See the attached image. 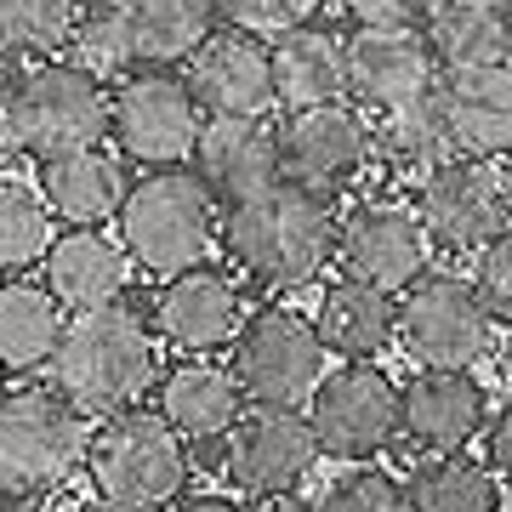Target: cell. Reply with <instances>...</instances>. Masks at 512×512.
I'll list each match as a JSON object with an SVG mask.
<instances>
[{"instance_id":"obj_26","label":"cell","mask_w":512,"mask_h":512,"mask_svg":"<svg viewBox=\"0 0 512 512\" xmlns=\"http://www.w3.org/2000/svg\"><path fill=\"white\" fill-rule=\"evenodd\" d=\"M313 336L319 348L336 353L342 365H370L393 348V296L370 291L359 279H336L319 291L313 308Z\"/></svg>"},{"instance_id":"obj_34","label":"cell","mask_w":512,"mask_h":512,"mask_svg":"<svg viewBox=\"0 0 512 512\" xmlns=\"http://www.w3.org/2000/svg\"><path fill=\"white\" fill-rule=\"evenodd\" d=\"M330 0H217V18L239 35L274 40L279 29H296V23H313Z\"/></svg>"},{"instance_id":"obj_30","label":"cell","mask_w":512,"mask_h":512,"mask_svg":"<svg viewBox=\"0 0 512 512\" xmlns=\"http://www.w3.org/2000/svg\"><path fill=\"white\" fill-rule=\"evenodd\" d=\"M63 336V308L35 279L0 285V370H40Z\"/></svg>"},{"instance_id":"obj_1","label":"cell","mask_w":512,"mask_h":512,"mask_svg":"<svg viewBox=\"0 0 512 512\" xmlns=\"http://www.w3.org/2000/svg\"><path fill=\"white\" fill-rule=\"evenodd\" d=\"M217 239L251 285L296 291L336 262V211L325 194L279 177L268 194L228 205V217L217 222Z\"/></svg>"},{"instance_id":"obj_9","label":"cell","mask_w":512,"mask_h":512,"mask_svg":"<svg viewBox=\"0 0 512 512\" xmlns=\"http://www.w3.org/2000/svg\"><path fill=\"white\" fill-rule=\"evenodd\" d=\"M330 353L313 336V319L296 308H256L234 336V382L256 404H296L308 399L319 376H325Z\"/></svg>"},{"instance_id":"obj_22","label":"cell","mask_w":512,"mask_h":512,"mask_svg":"<svg viewBox=\"0 0 512 512\" xmlns=\"http://www.w3.org/2000/svg\"><path fill=\"white\" fill-rule=\"evenodd\" d=\"M126 279H131V256L120 251V239L97 234V228L52 234V245L40 256V285L57 296L63 313L109 308V302H120Z\"/></svg>"},{"instance_id":"obj_23","label":"cell","mask_w":512,"mask_h":512,"mask_svg":"<svg viewBox=\"0 0 512 512\" xmlns=\"http://www.w3.org/2000/svg\"><path fill=\"white\" fill-rule=\"evenodd\" d=\"M40 200L52 211L57 222H69V228H97V222H109L126 200V171L114 160L109 148H74V154H57V160H40Z\"/></svg>"},{"instance_id":"obj_27","label":"cell","mask_w":512,"mask_h":512,"mask_svg":"<svg viewBox=\"0 0 512 512\" xmlns=\"http://www.w3.org/2000/svg\"><path fill=\"white\" fill-rule=\"evenodd\" d=\"M450 143H444V126L433 114V97L421 103H399V109H382L370 120V165L393 177V183L421 188L439 165H450Z\"/></svg>"},{"instance_id":"obj_20","label":"cell","mask_w":512,"mask_h":512,"mask_svg":"<svg viewBox=\"0 0 512 512\" xmlns=\"http://www.w3.org/2000/svg\"><path fill=\"white\" fill-rule=\"evenodd\" d=\"M268 74H274V103L285 114L342 103L348 97V35L325 23H296L268 40Z\"/></svg>"},{"instance_id":"obj_8","label":"cell","mask_w":512,"mask_h":512,"mask_svg":"<svg viewBox=\"0 0 512 512\" xmlns=\"http://www.w3.org/2000/svg\"><path fill=\"white\" fill-rule=\"evenodd\" d=\"M308 427L319 456L365 467L399 439V382L376 365H342L308 393Z\"/></svg>"},{"instance_id":"obj_39","label":"cell","mask_w":512,"mask_h":512,"mask_svg":"<svg viewBox=\"0 0 512 512\" xmlns=\"http://www.w3.org/2000/svg\"><path fill=\"white\" fill-rule=\"evenodd\" d=\"M23 154L18 143V114H12V86H0V171Z\"/></svg>"},{"instance_id":"obj_32","label":"cell","mask_w":512,"mask_h":512,"mask_svg":"<svg viewBox=\"0 0 512 512\" xmlns=\"http://www.w3.org/2000/svg\"><path fill=\"white\" fill-rule=\"evenodd\" d=\"M52 222L57 217L46 211L35 183L0 171V274H18V268L40 262L52 245Z\"/></svg>"},{"instance_id":"obj_31","label":"cell","mask_w":512,"mask_h":512,"mask_svg":"<svg viewBox=\"0 0 512 512\" xmlns=\"http://www.w3.org/2000/svg\"><path fill=\"white\" fill-rule=\"evenodd\" d=\"M80 0H0V63H46L63 52Z\"/></svg>"},{"instance_id":"obj_10","label":"cell","mask_w":512,"mask_h":512,"mask_svg":"<svg viewBox=\"0 0 512 512\" xmlns=\"http://www.w3.org/2000/svg\"><path fill=\"white\" fill-rule=\"evenodd\" d=\"M416 222L433 251L478 256L501 228H512L507 177L490 160H450L439 165L416 194Z\"/></svg>"},{"instance_id":"obj_33","label":"cell","mask_w":512,"mask_h":512,"mask_svg":"<svg viewBox=\"0 0 512 512\" xmlns=\"http://www.w3.org/2000/svg\"><path fill=\"white\" fill-rule=\"evenodd\" d=\"M74 69H86L92 80H114V74L131 69V40L126 23L114 12V0H80L69 23V40H63Z\"/></svg>"},{"instance_id":"obj_29","label":"cell","mask_w":512,"mask_h":512,"mask_svg":"<svg viewBox=\"0 0 512 512\" xmlns=\"http://www.w3.org/2000/svg\"><path fill=\"white\" fill-rule=\"evenodd\" d=\"M404 501H410V512H501V478L467 450H444V456H421L410 467Z\"/></svg>"},{"instance_id":"obj_6","label":"cell","mask_w":512,"mask_h":512,"mask_svg":"<svg viewBox=\"0 0 512 512\" xmlns=\"http://www.w3.org/2000/svg\"><path fill=\"white\" fill-rule=\"evenodd\" d=\"M393 342L427 370H467L495 348V319L473 279L421 274L393 296Z\"/></svg>"},{"instance_id":"obj_18","label":"cell","mask_w":512,"mask_h":512,"mask_svg":"<svg viewBox=\"0 0 512 512\" xmlns=\"http://www.w3.org/2000/svg\"><path fill=\"white\" fill-rule=\"evenodd\" d=\"M239 325H245V296L211 262L160 279V291H154V330L177 353L205 359V353H217V348H234Z\"/></svg>"},{"instance_id":"obj_42","label":"cell","mask_w":512,"mask_h":512,"mask_svg":"<svg viewBox=\"0 0 512 512\" xmlns=\"http://www.w3.org/2000/svg\"><path fill=\"white\" fill-rule=\"evenodd\" d=\"M74 512H137V507H120V501H109V495H92V501H80Z\"/></svg>"},{"instance_id":"obj_35","label":"cell","mask_w":512,"mask_h":512,"mask_svg":"<svg viewBox=\"0 0 512 512\" xmlns=\"http://www.w3.org/2000/svg\"><path fill=\"white\" fill-rule=\"evenodd\" d=\"M319 512H410V501H404V484L387 478L382 467H353L325 490Z\"/></svg>"},{"instance_id":"obj_43","label":"cell","mask_w":512,"mask_h":512,"mask_svg":"<svg viewBox=\"0 0 512 512\" xmlns=\"http://www.w3.org/2000/svg\"><path fill=\"white\" fill-rule=\"evenodd\" d=\"M501 177H507V205H512V160L501 165Z\"/></svg>"},{"instance_id":"obj_4","label":"cell","mask_w":512,"mask_h":512,"mask_svg":"<svg viewBox=\"0 0 512 512\" xmlns=\"http://www.w3.org/2000/svg\"><path fill=\"white\" fill-rule=\"evenodd\" d=\"M92 416L74 410L57 387H23L0 399V490L52 495L86 467Z\"/></svg>"},{"instance_id":"obj_25","label":"cell","mask_w":512,"mask_h":512,"mask_svg":"<svg viewBox=\"0 0 512 512\" xmlns=\"http://www.w3.org/2000/svg\"><path fill=\"white\" fill-rule=\"evenodd\" d=\"M416 29L427 35L439 69H461V63H512L507 0H421Z\"/></svg>"},{"instance_id":"obj_21","label":"cell","mask_w":512,"mask_h":512,"mask_svg":"<svg viewBox=\"0 0 512 512\" xmlns=\"http://www.w3.org/2000/svg\"><path fill=\"white\" fill-rule=\"evenodd\" d=\"M194 160H200V183L211 200H256L279 183V137L268 120H200L194 137Z\"/></svg>"},{"instance_id":"obj_41","label":"cell","mask_w":512,"mask_h":512,"mask_svg":"<svg viewBox=\"0 0 512 512\" xmlns=\"http://www.w3.org/2000/svg\"><path fill=\"white\" fill-rule=\"evenodd\" d=\"M262 512H319V507H313V501H296V495H274Z\"/></svg>"},{"instance_id":"obj_12","label":"cell","mask_w":512,"mask_h":512,"mask_svg":"<svg viewBox=\"0 0 512 512\" xmlns=\"http://www.w3.org/2000/svg\"><path fill=\"white\" fill-rule=\"evenodd\" d=\"M274 137H279V177L313 188V194L359 183L370 165V120L353 109L348 97L285 114L274 126Z\"/></svg>"},{"instance_id":"obj_36","label":"cell","mask_w":512,"mask_h":512,"mask_svg":"<svg viewBox=\"0 0 512 512\" xmlns=\"http://www.w3.org/2000/svg\"><path fill=\"white\" fill-rule=\"evenodd\" d=\"M473 291H478V302L490 308V319H507L512 325V228H501V234L473 256Z\"/></svg>"},{"instance_id":"obj_7","label":"cell","mask_w":512,"mask_h":512,"mask_svg":"<svg viewBox=\"0 0 512 512\" xmlns=\"http://www.w3.org/2000/svg\"><path fill=\"white\" fill-rule=\"evenodd\" d=\"M12 114H18V143L35 160H57L74 148H97L109 137V92L103 80L74 69L69 57L29 63L12 86Z\"/></svg>"},{"instance_id":"obj_38","label":"cell","mask_w":512,"mask_h":512,"mask_svg":"<svg viewBox=\"0 0 512 512\" xmlns=\"http://www.w3.org/2000/svg\"><path fill=\"white\" fill-rule=\"evenodd\" d=\"M484 467L501 478V490H512V399L501 410H490V427H484Z\"/></svg>"},{"instance_id":"obj_15","label":"cell","mask_w":512,"mask_h":512,"mask_svg":"<svg viewBox=\"0 0 512 512\" xmlns=\"http://www.w3.org/2000/svg\"><path fill=\"white\" fill-rule=\"evenodd\" d=\"M427 234H421L416 211L404 205H359L336 222V262L342 279H359L370 291L399 296L427 274Z\"/></svg>"},{"instance_id":"obj_40","label":"cell","mask_w":512,"mask_h":512,"mask_svg":"<svg viewBox=\"0 0 512 512\" xmlns=\"http://www.w3.org/2000/svg\"><path fill=\"white\" fill-rule=\"evenodd\" d=\"M171 512H239V501H228V495H194V501H177Z\"/></svg>"},{"instance_id":"obj_3","label":"cell","mask_w":512,"mask_h":512,"mask_svg":"<svg viewBox=\"0 0 512 512\" xmlns=\"http://www.w3.org/2000/svg\"><path fill=\"white\" fill-rule=\"evenodd\" d=\"M217 200L200 177L188 171H148L143 183L126 188V200L114 211V228H120V251L148 268V274H183V268H200L211 245H217Z\"/></svg>"},{"instance_id":"obj_2","label":"cell","mask_w":512,"mask_h":512,"mask_svg":"<svg viewBox=\"0 0 512 512\" xmlns=\"http://www.w3.org/2000/svg\"><path fill=\"white\" fill-rule=\"evenodd\" d=\"M46 365H52L57 393L74 410L109 416V410H126L154 382V330L126 302L86 308L74 319H63V336H57Z\"/></svg>"},{"instance_id":"obj_24","label":"cell","mask_w":512,"mask_h":512,"mask_svg":"<svg viewBox=\"0 0 512 512\" xmlns=\"http://www.w3.org/2000/svg\"><path fill=\"white\" fill-rule=\"evenodd\" d=\"M239 399H245V393H239L234 370L188 359V365L165 370L154 416H160L177 439L211 444V439H228V433H234V421L245 416V404H239Z\"/></svg>"},{"instance_id":"obj_17","label":"cell","mask_w":512,"mask_h":512,"mask_svg":"<svg viewBox=\"0 0 512 512\" xmlns=\"http://www.w3.org/2000/svg\"><path fill=\"white\" fill-rule=\"evenodd\" d=\"M490 427V393L473 370H427L421 365L399 387V439H410L421 456L467 450Z\"/></svg>"},{"instance_id":"obj_16","label":"cell","mask_w":512,"mask_h":512,"mask_svg":"<svg viewBox=\"0 0 512 512\" xmlns=\"http://www.w3.org/2000/svg\"><path fill=\"white\" fill-rule=\"evenodd\" d=\"M188 92L205 120H262L274 109V74H268V40L211 29L188 52Z\"/></svg>"},{"instance_id":"obj_11","label":"cell","mask_w":512,"mask_h":512,"mask_svg":"<svg viewBox=\"0 0 512 512\" xmlns=\"http://www.w3.org/2000/svg\"><path fill=\"white\" fill-rule=\"evenodd\" d=\"M319 467V444L302 410L285 404H256L251 416L234 421L228 450H222V473L239 495L274 501V495H296Z\"/></svg>"},{"instance_id":"obj_28","label":"cell","mask_w":512,"mask_h":512,"mask_svg":"<svg viewBox=\"0 0 512 512\" xmlns=\"http://www.w3.org/2000/svg\"><path fill=\"white\" fill-rule=\"evenodd\" d=\"M131 63H183L217 23V0H114Z\"/></svg>"},{"instance_id":"obj_37","label":"cell","mask_w":512,"mask_h":512,"mask_svg":"<svg viewBox=\"0 0 512 512\" xmlns=\"http://www.w3.org/2000/svg\"><path fill=\"white\" fill-rule=\"evenodd\" d=\"M353 29H416L421 0H330Z\"/></svg>"},{"instance_id":"obj_13","label":"cell","mask_w":512,"mask_h":512,"mask_svg":"<svg viewBox=\"0 0 512 512\" xmlns=\"http://www.w3.org/2000/svg\"><path fill=\"white\" fill-rule=\"evenodd\" d=\"M433 114L456 160H512V63H461L439 69Z\"/></svg>"},{"instance_id":"obj_19","label":"cell","mask_w":512,"mask_h":512,"mask_svg":"<svg viewBox=\"0 0 512 512\" xmlns=\"http://www.w3.org/2000/svg\"><path fill=\"white\" fill-rule=\"evenodd\" d=\"M439 57L421 29H353L348 35V97L370 114L433 97Z\"/></svg>"},{"instance_id":"obj_14","label":"cell","mask_w":512,"mask_h":512,"mask_svg":"<svg viewBox=\"0 0 512 512\" xmlns=\"http://www.w3.org/2000/svg\"><path fill=\"white\" fill-rule=\"evenodd\" d=\"M109 137L137 165H177L194 154L200 137V103L171 74H137L109 97Z\"/></svg>"},{"instance_id":"obj_5","label":"cell","mask_w":512,"mask_h":512,"mask_svg":"<svg viewBox=\"0 0 512 512\" xmlns=\"http://www.w3.org/2000/svg\"><path fill=\"white\" fill-rule=\"evenodd\" d=\"M86 473L97 495L154 512L188 484V450L154 410H109L86 439Z\"/></svg>"}]
</instances>
